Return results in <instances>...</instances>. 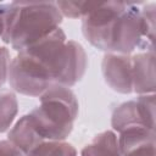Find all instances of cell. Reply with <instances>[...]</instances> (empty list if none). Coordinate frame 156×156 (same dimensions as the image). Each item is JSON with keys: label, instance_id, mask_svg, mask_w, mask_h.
I'll return each mask as SVG.
<instances>
[{"label": "cell", "instance_id": "6da1fadb", "mask_svg": "<svg viewBox=\"0 0 156 156\" xmlns=\"http://www.w3.org/2000/svg\"><path fill=\"white\" fill-rule=\"evenodd\" d=\"M82 32L99 50L129 55L136 48H145L140 7L138 2H96L82 18Z\"/></svg>", "mask_w": 156, "mask_h": 156}, {"label": "cell", "instance_id": "7a4b0ae2", "mask_svg": "<svg viewBox=\"0 0 156 156\" xmlns=\"http://www.w3.org/2000/svg\"><path fill=\"white\" fill-rule=\"evenodd\" d=\"M62 15L52 1L0 5V39L21 51L60 28Z\"/></svg>", "mask_w": 156, "mask_h": 156}, {"label": "cell", "instance_id": "3957f363", "mask_svg": "<svg viewBox=\"0 0 156 156\" xmlns=\"http://www.w3.org/2000/svg\"><path fill=\"white\" fill-rule=\"evenodd\" d=\"M39 99V106L28 113L35 130L44 140H65L78 115L74 93L68 87L54 84Z\"/></svg>", "mask_w": 156, "mask_h": 156}, {"label": "cell", "instance_id": "277c9868", "mask_svg": "<svg viewBox=\"0 0 156 156\" xmlns=\"http://www.w3.org/2000/svg\"><path fill=\"white\" fill-rule=\"evenodd\" d=\"M9 83L20 94L39 98L52 84L46 72L24 51H18L9 67Z\"/></svg>", "mask_w": 156, "mask_h": 156}, {"label": "cell", "instance_id": "5b68a950", "mask_svg": "<svg viewBox=\"0 0 156 156\" xmlns=\"http://www.w3.org/2000/svg\"><path fill=\"white\" fill-rule=\"evenodd\" d=\"M111 124L118 133L134 127L155 129V95H139L136 100L121 104L112 113Z\"/></svg>", "mask_w": 156, "mask_h": 156}, {"label": "cell", "instance_id": "8992f818", "mask_svg": "<svg viewBox=\"0 0 156 156\" xmlns=\"http://www.w3.org/2000/svg\"><path fill=\"white\" fill-rule=\"evenodd\" d=\"M102 74L111 89L122 94L133 91L132 61L129 55L107 52L102 60Z\"/></svg>", "mask_w": 156, "mask_h": 156}, {"label": "cell", "instance_id": "52a82bcc", "mask_svg": "<svg viewBox=\"0 0 156 156\" xmlns=\"http://www.w3.org/2000/svg\"><path fill=\"white\" fill-rule=\"evenodd\" d=\"M121 156H155V129L134 127L117 136Z\"/></svg>", "mask_w": 156, "mask_h": 156}, {"label": "cell", "instance_id": "ba28073f", "mask_svg": "<svg viewBox=\"0 0 156 156\" xmlns=\"http://www.w3.org/2000/svg\"><path fill=\"white\" fill-rule=\"evenodd\" d=\"M133 91L149 95L155 91V54L154 49L145 50L130 57Z\"/></svg>", "mask_w": 156, "mask_h": 156}, {"label": "cell", "instance_id": "9c48e42d", "mask_svg": "<svg viewBox=\"0 0 156 156\" xmlns=\"http://www.w3.org/2000/svg\"><path fill=\"white\" fill-rule=\"evenodd\" d=\"M7 140L24 155L44 141V139L35 130L29 115L21 117L15 123V126L11 127L7 133Z\"/></svg>", "mask_w": 156, "mask_h": 156}, {"label": "cell", "instance_id": "30bf717a", "mask_svg": "<svg viewBox=\"0 0 156 156\" xmlns=\"http://www.w3.org/2000/svg\"><path fill=\"white\" fill-rule=\"evenodd\" d=\"M82 156H121L115 132L106 130L98 134L83 147Z\"/></svg>", "mask_w": 156, "mask_h": 156}, {"label": "cell", "instance_id": "8fae6325", "mask_svg": "<svg viewBox=\"0 0 156 156\" xmlns=\"http://www.w3.org/2000/svg\"><path fill=\"white\" fill-rule=\"evenodd\" d=\"M17 112L16 95L9 89H0V133H5L12 127Z\"/></svg>", "mask_w": 156, "mask_h": 156}, {"label": "cell", "instance_id": "7c38bea8", "mask_svg": "<svg viewBox=\"0 0 156 156\" xmlns=\"http://www.w3.org/2000/svg\"><path fill=\"white\" fill-rule=\"evenodd\" d=\"M24 156H77V151L63 140H44Z\"/></svg>", "mask_w": 156, "mask_h": 156}, {"label": "cell", "instance_id": "4fadbf2b", "mask_svg": "<svg viewBox=\"0 0 156 156\" xmlns=\"http://www.w3.org/2000/svg\"><path fill=\"white\" fill-rule=\"evenodd\" d=\"M155 2L144 4L140 7V17H141V27H143V37L145 41L146 49H154V39H155Z\"/></svg>", "mask_w": 156, "mask_h": 156}, {"label": "cell", "instance_id": "5bb4252c", "mask_svg": "<svg viewBox=\"0 0 156 156\" xmlns=\"http://www.w3.org/2000/svg\"><path fill=\"white\" fill-rule=\"evenodd\" d=\"M55 4L62 17L66 16L69 18H83L96 5V2L88 1H56Z\"/></svg>", "mask_w": 156, "mask_h": 156}, {"label": "cell", "instance_id": "9a60e30c", "mask_svg": "<svg viewBox=\"0 0 156 156\" xmlns=\"http://www.w3.org/2000/svg\"><path fill=\"white\" fill-rule=\"evenodd\" d=\"M10 52L6 48H0V88L6 82L9 76V67H10Z\"/></svg>", "mask_w": 156, "mask_h": 156}, {"label": "cell", "instance_id": "2e32d148", "mask_svg": "<svg viewBox=\"0 0 156 156\" xmlns=\"http://www.w3.org/2000/svg\"><path fill=\"white\" fill-rule=\"evenodd\" d=\"M0 156H24V154L9 140H0Z\"/></svg>", "mask_w": 156, "mask_h": 156}]
</instances>
